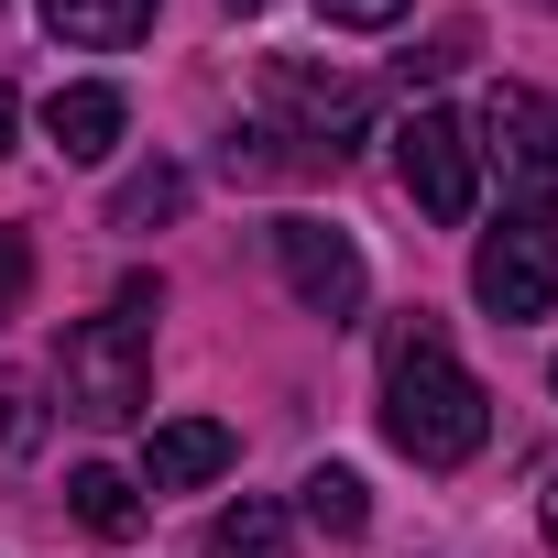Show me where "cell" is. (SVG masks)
Returning a JSON list of instances; mask_svg holds the SVG:
<instances>
[{
	"label": "cell",
	"mask_w": 558,
	"mask_h": 558,
	"mask_svg": "<svg viewBox=\"0 0 558 558\" xmlns=\"http://www.w3.org/2000/svg\"><path fill=\"white\" fill-rule=\"evenodd\" d=\"M471 143H482V165H504L514 197L558 208V99L547 88H493L482 121H471Z\"/></svg>",
	"instance_id": "6"
},
{
	"label": "cell",
	"mask_w": 558,
	"mask_h": 558,
	"mask_svg": "<svg viewBox=\"0 0 558 558\" xmlns=\"http://www.w3.org/2000/svg\"><path fill=\"white\" fill-rule=\"evenodd\" d=\"M230 12H263V0H230Z\"/></svg>",
	"instance_id": "19"
},
{
	"label": "cell",
	"mask_w": 558,
	"mask_h": 558,
	"mask_svg": "<svg viewBox=\"0 0 558 558\" xmlns=\"http://www.w3.org/2000/svg\"><path fill=\"white\" fill-rule=\"evenodd\" d=\"M395 175H405V197H416L438 230H460V219L482 208V143H471V121H460V110H416V121L395 132Z\"/></svg>",
	"instance_id": "4"
},
{
	"label": "cell",
	"mask_w": 558,
	"mask_h": 558,
	"mask_svg": "<svg viewBox=\"0 0 558 558\" xmlns=\"http://www.w3.org/2000/svg\"><path fill=\"white\" fill-rule=\"evenodd\" d=\"M208 558H296V525H286V504H274V493H241V504L208 525Z\"/></svg>",
	"instance_id": "12"
},
{
	"label": "cell",
	"mask_w": 558,
	"mask_h": 558,
	"mask_svg": "<svg viewBox=\"0 0 558 558\" xmlns=\"http://www.w3.org/2000/svg\"><path fill=\"white\" fill-rule=\"evenodd\" d=\"M12 121H23V110H12V88H0V154H12Z\"/></svg>",
	"instance_id": "17"
},
{
	"label": "cell",
	"mask_w": 558,
	"mask_h": 558,
	"mask_svg": "<svg viewBox=\"0 0 558 558\" xmlns=\"http://www.w3.org/2000/svg\"><path fill=\"white\" fill-rule=\"evenodd\" d=\"M154 307H165V286L132 274V286L110 296V318H77V329L56 340V395H66V416L132 427V416L154 405V329H143Z\"/></svg>",
	"instance_id": "2"
},
{
	"label": "cell",
	"mask_w": 558,
	"mask_h": 558,
	"mask_svg": "<svg viewBox=\"0 0 558 558\" xmlns=\"http://www.w3.org/2000/svg\"><path fill=\"white\" fill-rule=\"evenodd\" d=\"M471 296H482L493 318H547V307H558V241H547L536 219L482 230V252H471Z\"/></svg>",
	"instance_id": "7"
},
{
	"label": "cell",
	"mask_w": 558,
	"mask_h": 558,
	"mask_svg": "<svg viewBox=\"0 0 558 558\" xmlns=\"http://www.w3.org/2000/svg\"><path fill=\"white\" fill-rule=\"evenodd\" d=\"M329 23H351V34H384V23H405V0H318Z\"/></svg>",
	"instance_id": "15"
},
{
	"label": "cell",
	"mask_w": 558,
	"mask_h": 558,
	"mask_svg": "<svg viewBox=\"0 0 558 558\" xmlns=\"http://www.w3.org/2000/svg\"><path fill=\"white\" fill-rule=\"evenodd\" d=\"M547 536H558V471H547Z\"/></svg>",
	"instance_id": "18"
},
{
	"label": "cell",
	"mask_w": 558,
	"mask_h": 558,
	"mask_svg": "<svg viewBox=\"0 0 558 558\" xmlns=\"http://www.w3.org/2000/svg\"><path fill=\"white\" fill-rule=\"evenodd\" d=\"M175 208H186V175H175V165H143V175L110 186V230H154V219H175Z\"/></svg>",
	"instance_id": "14"
},
{
	"label": "cell",
	"mask_w": 558,
	"mask_h": 558,
	"mask_svg": "<svg viewBox=\"0 0 558 558\" xmlns=\"http://www.w3.org/2000/svg\"><path fill=\"white\" fill-rule=\"evenodd\" d=\"M66 504H77V525H88L99 547H132V536H143V482H132V471H110V460L66 471Z\"/></svg>",
	"instance_id": "10"
},
{
	"label": "cell",
	"mask_w": 558,
	"mask_h": 558,
	"mask_svg": "<svg viewBox=\"0 0 558 558\" xmlns=\"http://www.w3.org/2000/svg\"><path fill=\"white\" fill-rule=\"evenodd\" d=\"M547 12H558V0H547Z\"/></svg>",
	"instance_id": "20"
},
{
	"label": "cell",
	"mask_w": 558,
	"mask_h": 558,
	"mask_svg": "<svg viewBox=\"0 0 558 558\" xmlns=\"http://www.w3.org/2000/svg\"><path fill=\"white\" fill-rule=\"evenodd\" d=\"M263 99H274V132H286L296 165H340V154H362V132H373V88H362V77H318L307 56H274V66H263Z\"/></svg>",
	"instance_id": "3"
},
{
	"label": "cell",
	"mask_w": 558,
	"mask_h": 558,
	"mask_svg": "<svg viewBox=\"0 0 558 558\" xmlns=\"http://www.w3.org/2000/svg\"><path fill=\"white\" fill-rule=\"evenodd\" d=\"M23 274H34V252H23V230H0V318L23 307Z\"/></svg>",
	"instance_id": "16"
},
{
	"label": "cell",
	"mask_w": 558,
	"mask_h": 558,
	"mask_svg": "<svg viewBox=\"0 0 558 558\" xmlns=\"http://www.w3.org/2000/svg\"><path fill=\"white\" fill-rule=\"evenodd\" d=\"M230 460H241V438H230L219 416H175V427L143 438V493H197V482H219Z\"/></svg>",
	"instance_id": "8"
},
{
	"label": "cell",
	"mask_w": 558,
	"mask_h": 558,
	"mask_svg": "<svg viewBox=\"0 0 558 558\" xmlns=\"http://www.w3.org/2000/svg\"><path fill=\"white\" fill-rule=\"evenodd\" d=\"M384 438H395L416 471H460V460L493 438V395H482V373H471L427 318H405V329L384 340Z\"/></svg>",
	"instance_id": "1"
},
{
	"label": "cell",
	"mask_w": 558,
	"mask_h": 558,
	"mask_svg": "<svg viewBox=\"0 0 558 558\" xmlns=\"http://www.w3.org/2000/svg\"><path fill=\"white\" fill-rule=\"evenodd\" d=\"M296 493H307V525H318V536H362V525H373V493H362V471H340V460H318Z\"/></svg>",
	"instance_id": "13"
},
{
	"label": "cell",
	"mask_w": 558,
	"mask_h": 558,
	"mask_svg": "<svg viewBox=\"0 0 558 558\" xmlns=\"http://www.w3.org/2000/svg\"><path fill=\"white\" fill-rule=\"evenodd\" d=\"M274 263H286L296 307L329 318V329H351V318L373 307V263H362V241L329 230V219H274Z\"/></svg>",
	"instance_id": "5"
},
{
	"label": "cell",
	"mask_w": 558,
	"mask_h": 558,
	"mask_svg": "<svg viewBox=\"0 0 558 558\" xmlns=\"http://www.w3.org/2000/svg\"><path fill=\"white\" fill-rule=\"evenodd\" d=\"M154 12H165V0H45V23H56L66 45H88V56L143 45V34H154Z\"/></svg>",
	"instance_id": "11"
},
{
	"label": "cell",
	"mask_w": 558,
	"mask_h": 558,
	"mask_svg": "<svg viewBox=\"0 0 558 558\" xmlns=\"http://www.w3.org/2000/svg\"><path fill=\"white\" fill-rule=\"evenodd\" d=\"M121 88H99V77H77V88H56L45 99V143L66 154V165H110V143H121Z\"/></svg>",
	"instance_id": "9"
}]
</instances>
